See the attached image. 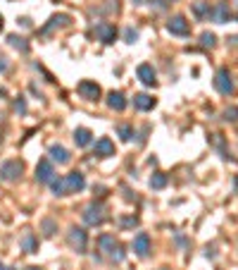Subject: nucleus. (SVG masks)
I'll return each instance as SVG.
<instances>
[{
	"label": "nucleus",
	"mask_w": 238,
	"mask_h": 270,
	"mask_svg": "<svg viewBox=\"0 0 238 270\" xmlns=\"http://www.w3.org/2000/svg\"><path fill=\"white\" fill-rule=\"evenodd\" d=\"M98 246H100V251H105L107 256L115 258V261H121V258H124V249L119 246V242L112 237V234H100Z\"/></svg>",
	"instance_id": "1"
},
{
	"label": "nucleus",
	"mask_w": 238,
	"mask_h": 270,
	"mask_svg": "<svg viewBox=\"0 0 238 270\" xmlns=\"http://www.w3.org/2000/svg\"><path fill=\"white\" fill-rule=\"evenodd\" d=\"M214 89L219 91L222 96H231L236 91V86H234V79H231V74H229V69L222 67L217 72V77H214Z\"/></svg>",
	"instance_id": "2"
},
{
	"label": "nucleus",
	"mask_w": 238,
	"mask_h": 270,
	"mask_svg": "<svg viewBox=\"0 0 238 270\" xmlns=\"http://www.w3.org/2000/svg\"><path fill=\"white\" fill-rule=\"evenodd\" d=\"M83 220H86V225H103L105 222V208L100 206V203H91V206H86V211H83Z\"/></svg>",
	"instance_id": "3"
},
{
	"label": "nucleus",
	"mask_w": 238,
	"mask_h": 270,
	"mask_svg": "<svg viewBox=\"0 0 238 270\" xmlns=\"http://www.w3.org/2000/svg\"><path fill=\"white\" fill-rule=\"evenodd\" d=\"M24 172V165L19 161H7L2 167H0V179L2 182H14V179H19Z\"/></svg>",
	"instance_id": "4"
},
{
	"label": "nucleus",
	"mask_w": 238,
	"mask_h": 270,
	"mask_svg": "<svg viewBox=\"0 0 238 270\" xmlns=\"http://www.w3.org/2000/svg\"><path fill=\"white\" fill-rule=\"evenodd\" d=\"M167 31L174 34V36H188L191 34V24L186 22L184 14H174L172 19L167 22Z\"/></svg>",
	"instance_id": "5"
},
{
	"label": "nucleus",
	"mask_w": 238,
	"mask_h": 270,
	"mask_svg": "<svg viewBox=\"0 0 238 270\" xmlns=\"http://www.w3.org/2000/svg\"><path fill=\"white\" fill-rule=\"evenodd\" d=\"M69 244L77 249V254H83L86 251V244H88V234L81 230V227H72L69 230Z\"/></svg>",
	"instance_id": "6"
},
{
	"label": "nucleus",
	"mask_w": 238,
	"mask_h": 270,
	"mask_svg": "<svg viewBox=\"0 0 238 270\" xmlns=\"http://www.w3.org/2000/svg\"><path fill=\"white\" fill-rule=\"evenodd\" d=\"M53 177H55V167H53V162L48 161V158H43V161H39V165H36V179L39 182H53Z\"/></svg>",
	"instance_id": "7"
},
{
	"label": "nucleus",
	"mask_w": 238,
	"mask_h": 270,
	"mask_svg": "<svg viewBox=\"0 0 238 270\" xmlns=\"http://www.w3.org/2000/svg\"><path fill=\"white\" fill-rule=\"evenodd\" d=\"M95 34H98V39L103 41V43H112V41L117 39V29H115V24H110V22L95 24Z\"/></svg>",
	"instance_id": "8"
},
{
	"label": "nucleus",
	"mask_w": 238,
	"mask_h": 270,
	"mask_svg": "<svg viewBox=\"0 0 238 270\" xmlns=\"http://www.w3.org/2000/svg\"><path fill=\"white\" fill-rule=\"evenodd\" d=\"M65 184H67V194H77V191H83L86 187V179L81 172H69L65 177Z\"/></svg>",
	"instance_id": "9"
},
{
	"label": "nucleus",
	"mask_w": 238,
	"mask_h": 270,
	"mask_svg": "<svg viewBox=\"0 0 238 270\" xmlns=\"http://www.w3.org/2000/svg\"><path fill=\"white\" fill-rule=\"evenodd\" d=\"M79 94L81 98H86V101H98L100 98V86L95 84V81H81L79 84Z\"/></svg>",
	"instance_id": "10"
},
{
	"label": "nucleus",
	"mask_w": 238,
	"mask_h": 270,
	"mask_svg": "<svg viewBox=\"0 0 238 270\" xmlns=\"http://www.w3.org/2000/svg\"><path fill=\"white\" fill-rule=\"evenodd\" d=\"M136 74H138V79L143 81L146 86H155V84H158V79H155V69H153V65H148V62L138 65Z\"/></svg>",
	"instance_id": "11"
},
{
	"label": "nucleus",
	"mask_w": 238,
	"mask_h": 270,
	"mask_svg": "<svg viewBox=\"0 0 238 270\" xmlns=\"http://www.w3.org/2000/svg\"><path fill=\"white\" fill-rule=\"evenodd\" d=\"M212 17H214L217 24H226V22L231 19V7H229V2H217V7H212Z\"/></svg>",
	"instance_id": "12"
},
{
	"label": "nucleus",
	"mask_w": 238,
	"mask_h": 270,
	"mask_svg": "<svg viewBox=\"0 0 238 270\" xmlns=\"http://www.w3.org/2000/svg\"><path fill=\"white\" fill-rule=\"evenodd\" d=\"M95 156H100V158H110V156H115V144H112V139H98L95 141Z\"/></svg>",
	"instance_id": "13"
},
{
	"label": "nucleus",
	"mask_w": 238,
	"mask_h": 270,
	"mask_svg": "<svg viewBox=\"0 0 238 270\" xmlns=\"http://www.w3.org/2000/svg\"><path fill=\"white\" fill-rule=\"evenodd\" d=\"M133 251H136L138 256H148V251H150V237H148L146 232L136 234V239H133Z\"/></svg>",
	"instance_id": "14"
},
{
	"label": "nucleus",
	"mask_w": 238,
	"mask_h": 270,
	"mask_svg": "<svg viewBox=\"0 0 238 270\" xmlns=\"http://www.w3.org/2000/svg\"><path fill=\"white\" fill-rule=\"evenodd\" d=\"M133 108L136 110H153L155 108V98L148 94H136L133 96Z\"/></svg>",
	"instance_id": "15"
},
{
	"label": "nucleus",
	"mask_w": 238,
	"mask_h": 270,
	"mask_svg": "<svg viewBox=\"0 0 238 270\" xmlns=\"http://www.w3.org/2000/svg\"><path fill=\"white\" fill-rule=\"evenodd\" d=\"M107 106L112 110H117V112H121V110L126 108V98H124L121 91H112V94L107 96Z\"/></svg>",
	"instance_id": "16"
},
{
	"label": "nucleus",
	"mask_w": 238,
	"mask_h": 270,
	"mask_svg": "<svg viewBox=\"0 0 238 270\" xmlns=\"http://www.w3.org/2000/svg\"><path fill=\"white\" fill-rule=\"evenodd\" d=\"M74 141H77V146H88L93 141V134H91V129H86V127H79V129H74Z\"/></svg>",
	"instance_id": "17"
},
{
	"label": "nucleus",
	"mask_w": 238,
	"mask_h": 270,
	"mask_svg": "<svg viewBox=\"0 0 238 270\" xmlns=\"http://www.w3.org/2000/svg\"><path fill=\"white\" fill-rule=\"evenodd\" d=\"M22 249H24L27 254H36V251H39V239H36L34 232H27V234L22 237Z\"/></svg>",
	"instance_id": "18"
},
{
	"label": "nucleus",
	"mask_w": 238,
	"mask_h": 270,
	"mask_svg": "<svg viewBox=\"0 0 238 270\" xmlns=\"http://www.w3.org/2000/svg\"><path fill=\"white\" fill-rule=\"evenodd\" d=\"M193 14L198 17V19H205V17H210L212 14V7L207 0H198V2H193Z\"/></svg>",
	"instance_id": "19"
},
{
	"label": "nucleus",
	"mask_w": 238,
	"mask_h": 270,
	"mask_svg": "<svg viewBox=\"0 0 238 270\" xmlns=\"http://www.w3.org/2000/svg\"><path fill=\"white\" fill-rule=\"evenodd\" d=\"M50 158H53L55 162H60V165H65V162H69V151L65 149V146H53L50 149Z\"/></svg>",
	"instance_id": "20"
},
{
	"label": "nucleus",
	"mask_w": 238,
	"mask_h": 270,
	"mask_svg": "<svg viewBox=\"0 0 238 270\" xmlns=\"http://www.w3.org/2000/svg\"><path fill=\"white\" fill-rule=\"evenodd\" d=\"M50 189H53L55 196H67L65 177H53V182H50Z\"/></svg>",
	"instance_id": "21"
},
{
	"label": "nucleus",
	"mask_w": 238,
	"mask_h": 270,
	"mask_svg": "<svg viewBox=\"0 0 238 270\" xmlns=\"http://www.w3.org/2000/svg\"><path fill=\"white\" fill-rule=\"evenodd\" d=\"M150 187L153 189H164L167 187V175L164 172H155V175L150 177Z\"/></svg>",
	"instance_id": "22"
},
{
	"label": "nucleus",
	"mask_w": 238,
	"mask_h": 270,
	"mask_svg": "<svg viewBox=\"0 0 238 270\" xmlns=\"http://www.w3.org/2000/svg\"><path fill=\"white\" fill-rule=\"evenodd\" d=\"M214 43H217V36H214V34H210V31L200 34V46H202V48H214Z\"/></svg>",
	"instance_id": "23"
},
{
	"label": "nucleus",
	"mask_w": 238,
	"mask_h": 270,
	"mask_svg": "<svg viewBox=\"0 0 238 270\" xmlns=\"http://www.w3.org/2000/svg\"><path fill=\"white\" fill-rule=\"evenodd\" d=\"M119 136H121V141H131L133 136V127H129V124H119Z\"/></svg>",
	"instance_id": "24"
},
{
	"label": "nucleus",
	"mask_w": 238,
	"mask_h": 270,
	"mask_svg": "<svg viewBox=\"0 0 238 270\" xmlns=\"http://www.w3.org/2000/svg\"><path fill=\"white\" fill-rule=\"evenodd\" d=\"M67 22H69V17H67V14H57V17H53V19H50V24H48V27L43 29V31H50V29H53V27H60V24H67Z\"/></svg>",
	"instance_id": "25"
},
{
	"label": "nucleus",
	"mask_w": 238,
	"mask_h": 270,
	"mask_svg": "<svg viewBox=\"0 0 238 270\" xmlns=\"http://www.w3.org/2000/svg\"><path fill=\"white\" fill-rule=\"evenodd\" d=\"M10 43H12L14 48H19L22 53H27V51H29V43L24 39H19V36H10Z\"/></svg>",
	"instance_id": "26"
},
{
	"label": "nucleus",
	"mask_w": 238,
	"mask_h": 270,
	"mask_svg": "<svg viewBox=\"0 0 238 270\" xmlns=\"http://www.w3.org/2000/svg\"><path fill=\"white\" fill-rule=\"evenodd\" d=\"M136 39H138V31H136V29H126V31H124V41H126V43H133Z\"/></svg>",
	"instance_id": "27"
},
{
	"label": "nucleus",
	"mask_w": 238,
	"mask_h": 270,
	"mask_svg": "<svg viewBox=\"0 0 238 270\" xmlns=\"http://www.w3.org/2000/svg\"><path fill=\"white\" fill-rule=\"evenodd\" d=\"M43 230H45V234H55L57 225H55L53 220H43Z\"/></svg>",
	"instance_id": "28"
},
{
	"label": "nucleus",
	"mask_w": 238,
	"mask_h": 270,
	"mask_svg": "<svg viewBox=\"0 0 238 270\" xmlns=\"http://www.w3.org/2000/svg\"><path fill=\"white\" fill-rule=\"evenodd\" d=\"M224 117H226V120H231V122L238 120V108H229V110L224 112Z\"/></svg>",
	"instance_id": "29"
},
{
	"label": "nucleus",
	"mask_w": 238,
	"mask_h": 270,
	"mask_svg": "<svg viewBox=\"0 0 238 270\" xmlns=\"http://www.w3.org/2000/svg\"><path fill=\"white\" fill-rule=\"evenodd\" d=\"M14 110H17V112H27V103H24V101L19 98V101L14 103Z\"/></svg>",
	"instance_id": "30"
},
{
	"label": "nucleus",
	"mask_w": 238,
	"mask_h": 270,
	"mask_svg": "<svg viewBox=\"0 0 238 270\" xmlns=\"http://www.w3.org/2000/svg\"><path fill=\"white\" fill-rule=\"evenodd\" d=\"M121 225H124V227H131V225H138V217H126V220H121Z\"/></svg>",
	"instance_id": "31"
},
{
	"label": "nucleus",
	"mask_w": 238,
	"mask_h": 270,
	"mask_svg": "<svg viewBox=\"0 0 238 270\" xmlns=\"http://www.w3.org/2000/svg\"><path fill=\"white\" fill-rule=\"evenodd\" d=\"M7 69V60L5 57H0V72H5Z\"/></svg>",
	"instance_id": "32"
},
{
	"label": "nucleus",
	"mask_w": 238,
	"mask_h": 270,
	"mask_svg": "<svg viewBox=\"0 0 238 270\" xmlns=\"http://www.w3.org/2000/svg\"><path fill=\"white\" fill-rule=\"evenodd\" d=\"M0 29H2V14H0Z\"/></svg>",
	"instance_id": "33"
},
{
	"label": "nucleus",
	"mask_w": 238,
	"mask_h": 270,
	"mask_svg": "<svg viewBox=\"0 0 238 270\" xmlns=\"http://www.w3.org/2000/svg\"><path fill=\"white\" fill-rule=\"evenodd\" d=\"M27 270H40V268H27Z\"/></svg>",
	"instance_id": "34"
},
{
	"label": "nucleus",
	"mask_w": 238,
	"mask_h": 270,
	"mask_svg": "<svg viewBox=\"0 0 238 270\" xmlns=\"http://www.w3.org/2000/svg\"><path fill=\"white\" fill-rule=\"evenodd\" d=\"M0 270H5V268H2V263H0Z\"/></svg>",
	"instance_id": "35"
},
{
	"label": "nucleus",
	"mask_w": 238,
	"mask_h": 270,
	"mask_svg": "<svg viewBox=\"0 0 238 270\" xmlns=\"http://www.w3.org/2000/svg\"><path fill=\"white\" fill-rule=\"evenodd\" d=\"M133 2H141V0H133Z\"/></svg>",
	"instance_id": "36"
},
{
	"label": "nucleus",
	"mask_w": 238,
	"mask_h": 270,
	"mask_svg": "<svg viewBox=\"0 0 238 270\" xmlns=\"http://www.w3.org/2000/svg\"><path fill=\"white\" fill-rule=\"evenodd\" d=\"M159 270H167V268H159Z\"/></svg>",
	"instance_id": "37"
}]
</instances>
